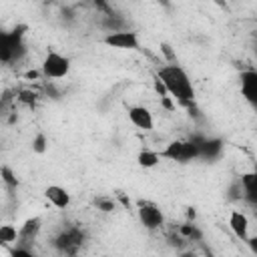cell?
<instances>
[{
  "instance_id": "2",
  "label": "cell",
  "mask_w": 257,
  "mask_h": 257,
  "mask_svg": "<svg viewBox=\"0 0 257 257\" xmlns=\"http://www.w3.org/2000/svg\"><path fill=\"white\" fill-rule=\"evenodd\" d=\"M163 159L175 161V163H191L195 159H201V143L199 141H171L165 149L159 151Z\"/></svg>"
},
{
  "instance_id": "15",
  "label": "cell",
  "mask_w": 257,
  "mask_h": 257,
  "mask_svg": "<svg viewBox=\"0 0 257 257\" xmlns=\"http://www.w3.org/2000/svg\"><path fill=\"white\" fill-rule=\"evenodd\" d=\"M46 149H48V139H46V135H44V133H36L34 139H32V153L44 155Z\"/></svg>"
},
{
  "instance_id": "19",
  "label": "cell",
  "mask_w": 257,
  "mask_h": 257,
  "mask_svg": "<svg viewBox=\"0 0 257 257\" xmlns=\"http://www.w3.org/2000/svg\"><path fill=\"white\" fill-rule=\"evenodd\" d=\"M245 243H247L249 251H251L253 255H257V235H249V239H247Z\"/></svg>"
},
{
  "instance_id": "4",
  "label": "cell",
  "mask_w": 257,
  "mask_h": 257,
  "mask_svg": "<svg viewBox=\"0 0 257 257\" xmlns=\"http://www.w3.org/2000/svg\"><path fill=\"white\" fill-rule=\"evenodd\" d=\"M137 217L141 221V225L145 229H161L163 223H165V213L163 209L155 203V201H149V199H139L137 201Z\"/></svg>"
},
{
  "instance_id": "10",
  "label": "cell",
  "mask_w": 257,
  "mask_h": 257,
  "mask_svg": "<svg viewBox=\"0 0 257 257\" xmlns=\"http://www.w3.org/2000/svg\"><path fill=\"white\" fill-rule=\"evenodd\" d=\"M241 189L249 203L257 205V169L253 173H247L241 177Z\"/></svg>"
},
{
  "instance_id": "12",
  "label": "cell",
  "mask_w": 257,
  "mask_h": 257,
  "mask_svg": "<svg viewBox=\"0 0 257 257\" xmlns=\"http://www.w3.org/2000/svg\"><path fill=\"white\" fill-rule=\"evenodd\" d=\"M80 245V235H78V231H66V233H62L58 239H56V247L58 249H62V251H70V249H74V247H78Z\"/></svg>"
},
{
  "instance_id": "9",
  "label": "cell",
  "mask_w": 257,
  "mask_h": 257,
  "mask_svg": "<svg viewBox=\"0 0 257 257\" xmlns=\"http://www.w3.org/2000/svg\"><path fill=\"white\" fill-rule=\"evenodd\" d=\"M229 229L233 231V235L241 241H247L249 239V217L243 213V211H237L233 209L229 213Z\"/></svg>"
},
{
  "instance_id": "1",
  "label": "cell",
  "mask_w": 257,
  "mask_h": 257,
  "mask_svg": "<svg viewBox=\"0 0 257 257\" xmlns=\"http://www.w3.org/2000/svg\"><path fill=\"white\" fill-rule=\"evenodd\" d=\"M157 80L163 84L165 92L181 104H189L195 100V84L189 76V72L177 64V62H167L159 68L157 72Z\"/></svg>"
},
{
  "instance_id": "3",
  "label": "cell",
  "mask_w": 257,
  "mask_h": 257,
  "mask_svg": "<svg viewBox=\"0 0 257 257\" xmlns=\"http://www.w3.org/2000/svg\"><path fill=\"white\" fill-rule=\"evenodd\" d=\"M70 68H72V62L66 54L62 52H56V50H48L46 56L42 58V64H40V70L46 78H64L70 74Z\"/></svg>"
},
{
  "instance_id": "11",
  "label": "cell",
  "mask_w": 257,
  "mask_h": 257,
  "mask_svg": "<svg viewBox=\"0 0 257 257\" xmlns=\"http://www.w3.org/2000/svg\"><path fill=\"white\" fill-rule=\"evenodd\" d=\"M161 161H163V157H161V153L155 151V149H143V151H139V155H137V165L143 167V169H153V167H157Z\"/></svg>"
},
{
  "instance_id": "6",
  "label": "cell",
  "mask_w": 257,
  "mask_h": 257,
  "mask_svg": "<svg viewBox=\"0 0 257 257\" xmlns=\"http://www.w3.org/2000/svg\"><path fill=\"white\" fill-rule=\"evenodd\" d=\"M126 114H128L131 124L137 126L139 131L151 133L155 128V116H153V112H151L149 106H145V104H133V106H128Z\"/></svg>"
},
{
  "instance_id": "17",
  "label": "cell",
  "mask_w": 257,
  "mask_h": 257,
  "mask_svg": "<svg viewBox=\"0 0 257 257\" xmlns=\"http://www.w3.org/2000/svg\"><path fill=\"white\" fill-rule=\"evenodd\" d=\"M96 207L100 209V211H114V201L112 199H98L96 201Z\"/></svg>"
},
{
  "instance_id": "16",
  "label": "cell",
  "mask_w": 257,
  "mask_h": 257,
  "mask_svg": "<svg viewBox=\"0 0 257 257\" xmlns=\"http://www.w3.org/2000/svg\"><path fill=\"white\" fill-rule=\"evenodd\" d=\"M10 257H40V255H34L32 251H28L26 247H14L10 251Z\"/></svg>"
},
{
  "instance_id": "7",
  "label": "cell",
  "mask_w": 257,
  "mask_h": 257,
  "mask_svg": "<svg viewBox=\"0 0 257 257\" xmlns=\"http://www.w3.org/2000/svg\"><path fill=\"white\" fill-rule=\"evenodd\" d=\"M239 90L241 96L257 108V70H243L239 74Z\"/></svg>"
},
{
  "instance_id": "13",
  "label": "cell",
  "mask_w": 257,
  "mask_h": 257,
  "mask_svg": "<svg viewBox=\"0 0 257 257\" xmlns=\"http://www.w3.org/2000/svg\"><path fill=\"white\" fill-rule=\"evenodd\" d=\"M18 239H20V229H16L10 223L0 225V241H2V245H16Z\"/></svg>"
},
{
  "instance_id": "14",
  "label": "cell",
  "mask_w": 257,
  "mask_h": 257,
  "mask_svg": "<svg viewBox=\"0 0 257 257\" xmlns=\"http://www.w3.org/2000/svg\"><path fill=\"white\" fill-rule=\"evenodd\" d=\"M40 227H42V225H40V219H38V217H32V219H28V221L20 227V237H24V239H30V237H32V239H34L36 233L40 231Z\"/></svg>"
},
{
  "instance_id": "8",
  "label": "cell",
  "mask_w": 257,
  "mask_h": 257,
  "mask_svg": "<svg viewBox=\"0 0 257 257\" xmlns=\"http://www.w3.org/2000/svg\"><path fill=\"white\" fill-rule=\"evenodd\" d=\"M44 197L46 201L54 207V209H66L70 203H72V197H70V191L62 185H48L44 189Z\"/></svg>"
},
{
  "instance_id": "18",
  "label": "cell",
  "mask_w": 257,
  "mask_h": 257,
  "mask_svg": "<svg viewBox=\"0 0 257 257\" xmlns=\"http://www.w3.org/2000/svg\"><path fill=\"white\" fill-rule=\"evenodd\" d=\"M181 233L187 235V237H191V239H193V237H201V233H199L193 225H183V227H181Z\"/></svg>"
},
{
  "instance_id": "5",
  "label": "cell",
  "mask_w": 257,
  "mask_h": 257,
  "mask_svg": "<svg viewBox=\"0 0 257 257\" xmlns=\"http://www.w3.org/2000/svg\"><path fill=\"white\" fill-rule=\"evenodd\" d=\"M102 44L116 50H139L141 36L135 30H110L102 36Z\"/></svg>"
}]
</instances>
